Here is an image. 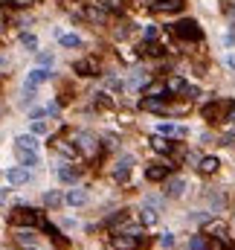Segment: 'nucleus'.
Wrapping results in <instances>:
<instances>
[{"mask_svg":"<svg viewBox=\"0 0 235 250\" xmlns=\"http://www.w3.org/2000/svg\"><path fill=\"white\" fill-rule=\"evenodd\" d=\"M235 111V102L233 99H221V102H212V105H206L203 108V117L209 120V123H221V120H230Z\"/></svg>","mask_w":235,"mask_h":250,"instance_id":"1","label":"nucleus"},{"mask_svg":"<svg viewBox=\"0 0 235 250\" xmlns=\"http://www.w3.org/2000/svg\"><path fill=\"white\" fill-rule=\"evenodd\" d=\"M111 245H114V250H137L142 248V236H139V230H128V233L122 230L111 239Z\"/></svg>","mask_w":235,"mask_h":250,"instance_id":"2","label":"nucleus"},{"mask_svg":"<svg viewBox=\"0 0 235 250\" xmlns=\"http://www.w3.org/2000/svg\"><path fill=\"white\" fill-rule=\"evenodd\" d=\"M9 224L12 227H35V224H41V215L35 209H29V207H20V209H15L9 215Z\"/></svg>","mask_w":235,"mask_h":250,"instance_id":"3","label":"nucleus"},{"mask_svg":"<svg viewBox=\"0 0 235 250\" xmlns=\"http://www.w3.org/2000/svg\"><path fill=\"white\" fill-rule=\"evenodd\" d=\"M172 32H175L177 38H183V41H200L203 38V32H200V26L195 23V21H177L175 26H172Z\"/></svg>","mask_w":235,"mask_h":250,"instance_id":"4","label":"nucleus"},{"mask_svg":"<svg viewBox=\"0 0 235 250\" xmlns=\"http://www.w3.org/2000/svg\"><path fill=\"white\" fill-rule=\"evenodd\" d=\"M76 146H78V151H84L87 157H93V154L99 151V146H96V137H93V134H87V131L76 134Z\"/></svg>","mask_w":235,"mask_h":250,"instance_id":"5","label":"nucleus"},{"mask_svg":"<svg viewBox=\"0 0 235 250\" xmlns=\"http://www.w3.org/2000/svg\"><path fill=\"white\" fill-rule=\"evenodd\" d=\"M53 79V70H47V67H35L29 76H26V87H38V84H44V82H50Z\"/></svg>","mask_w":235,"mask_h":250,"instance_id":"6","label":"nucleus"},{"mask_svg":"<svg viewBox=\"0 0 235 250\" xmlns=\"http://www.w3.org/2000/svg\"><path fill=\"white\" fill-rule=\"evenodd\" d=\"M203 233L212 236V239H218V242H224V245L230 248V242H227V227H224L221 221H206V224H203Z\"/></svg>","mask_w":235,"mask_h":250,"instance_id":"7","label":"nucleus"},{"mask_svg":"<svg viewBox=\"0 0 235 250\" xmlns=\"http://www.w3.org/2000/svg\"><path fill=\"white\" fill-rule=\"evenodd\" d=\"M131 166H134V157H131V154H125V157H119V160H117V166H114V178H117L119 184H122V181H128Z\"/></svg>","mask_w":235,"mask_h":250,"instance_id":"8","label":"nucleus"},{"mask_svg":"<svg viewBox=\"0 0 235 250\" xmlns=\"http://www.w3.org/2000/svg\"><path fill=\"white\" fill-rule=\"evenodd\" d=\"M15 242H18L23 250H38V236H35L32 230H18Z\"/></svg>","mask_w":235,"mask_h":250,"instance_id":"9","label":"nucleus"},{"mask_svg":"<svg viewBox=\"0 0 235 250\" xmlns=\"http://www.w3.org/2000/svg\"><path fill=\"white\" fill-rule=\"evenodd\" d=\"M169 172H172V166H166V163H151V166H145V178H148V181H166Z\"/></svg>","mask_w":235,"mask_h":250,"instance_id":"10","label":"nucleus"},{"mask_svg":"<svg viewBox=\"0 0 235 250\" xmlns=\"http://www.w3.org/2000/svg\"><path fill=\"white\" fill-rule=\"evenodd\" d=\"M76 73L78 76H99V62L96 59H81V62H76Z\"/></svg>","mask_w":235,"mask_h":250,"instance_id":"11","label":"nucleus"},{"mask_svg":"<svg viewBox=\"0 0 235 250\" xmlns=\"http://www.w3.org/2000/svg\"><path fill=\"white\" fill-rule=\"evenodd\" d=\"M84 18H87V21H93V23H105V21H108L105 9H102L99 3H87V9H84Z\"/></svg>","mask_w":235,"mask_h":250,"instance_id":"12","label":"nucleus"},{"mask_svg":"<svg viewBox=\"0 0 235 250\" xmlns=\"http://www.w3.org/2000/svg\"><path fill=\"white\" fill-rule=\"evenodd\" d=\"M15 146H18V151H38V140H35V134H20V137L15 140Z\"/></svg>","mask_w":235,"mask_h":250,"instance_id":"13","label":"nucleus"},{"mask_svg":"<svg viewBox=\"0 0 235 250\" xmlns=\"http://www.w3.org/2000/svg\"><path fill=\"white\" fill-rule=\"evenodd\" d=\"M183 192H186V181H183V178H172V181L166 184V195H169V198H180Z\"/></svg>","mask_w":235,"mask_h":250,"instance_id":"14","label":"nucleus"},{"mask_svg":"<svg viewBox=\"0 0 235 250\" xmlns=\"http://www.w3.org/2000/svg\"><path fill=\"white\" fill-rule=\"evenodd\" d=\"M154 9L157 12H180L183 0H154Z\"/></svg>","mask_w":235,"mask_h":250,"instance_id":"15","label":"nucleus"},{"mask_svg":"<svg viewBox=\"0 0 235 250\" xmlns=\"http://www.w3.org/2000/svg\"><path fill=\"white\" fill-rule=\"evenodd\" d=\"M67 204H70V207L87 204V192H84V189H70V192H67Z\"/></svg>","mask_w":235,"mask_h":250,"instance_id":"16","label":"nucleus"},{"mask_svg":"<svg viewBox=\"0 0 235 250\" xmlns=\"http://www.w3.org/2000/svg\"><path fill=\"white\" fill-rule=\"evenodd\" d=\"M197 169H200V172H203V175H215V172H218V169H221V163H218V157H203V160H200V166H197Z\"/></svg>","mask_w":235,"mask_h":250,"instance_id":"17","label":"nucleus"},{"mask_svg":"<svg viewBox=\"0 0 235 250\" xmlns=\"http://www.w3.org/2000/svg\"><path fill=\"white\" fill-rule=\"evenodd\" d=\"M6 181L18 187V184H26V181H29V175H26V169H9V172H6Z\"/></svg>","mask_w":235,"mask_h":250,"instance_id":"18","label":"nucleus"},{"mask_svg":"<svg viewBox=\"0 0 235 250\" xmlns=\"http://www.w3.org/2000/svg\"><path fill=\"white\" fill-rule=\"evenodd\" d=\"M166 90H169V93H186V90H189V84H186V79L175 76V79H169V82H166Z\"/></svg>","mask_w":235,"mask_h":250,"instance_id":"19","label":"nucleus"},{"mask_svg":"<svg viewBox=\"0 0 235 250\" xmlns=\"http://www.w3.org/2000/svg\"><path fill=\"white\" fill-rule=\"evenodd\" d=\"M125 87H148V76L145 73H131V79L125 82Z\"/></svg>","mask_w":235,"mask_h":250,"instance_id":"20","label":"nucleus"},{"mask_svg":"<svg viewBox=\"0 0 235 250\" xmlns=\"http://www.w3.org/2000/svg\"><path fill=\"white\" fill-rule=\"evenodd\" d=\"M59 41H61V47H81V38L73 35V32H61Z\"/></svg>","mask_w":235,"mask_h":250,"instance_id":"21","label":"nucleus"},{"mask_svg":"<svg viewBox=\"0 0 235 250\" xmlns=\"http://www.w3.org/2000/svg\"><path fill=\"white\" fill-rule=\"evenodd\" d=\"M151 146H154V151H160V154H169V151H172V143H169L166 137H154Z\"/></svg>","mask_w":235,"mask_h":250,"instance_id":"22","label":"nucleus"},{"mask_svg":"<svg viewBox=\"0 0 235 250\" xmlns=\"http://www.w3.org/2000/svg\"><path fill=\"white\" fill-rule=\"evenodd\" d=\"M20 154V163H23V169H32V166H38V154L35 151H18Z\"/></svg>","mask_w":235,"mask_h":250,"instance_id":"23","label":"nucleus"},{"mask_svg":"<svg viewBox=\"0 0 235 250\" xmlns=\"http://www.w3.org/2000/svg\"><path fill=\"white\" fill-rule=\"evenodd\" d=\"M142 224H157V209L151 207V204H145V209H142Z\"/></svg>","mask_w":235,"mask_h":250,"instance_id":"24","label":"nucleus"},{"mask_svg":"<svg viewBox=\"0 0 235 250\" xmlns=\"http://www.w3.org/2000/svg\"><path fill=\"white\" fill-rule=\"evenodd\" d=\"M59 178L64 184H73L76 181V169H70V166H59Z\"/></svg>","mask_w":235,"mask_h":250,"instance_id":"25","label":"nucleus"},{"mask_svg":"<svg viewBox=\"0 0 235 250\" xmlns=\"http://www.w3.org/2000/svg\"><path fill=\"white\" fill-rule=\"evenodd\" d=\"M189 248H192V250H206V248H209V242H206V233H203V236H192Z\"/></svg>","mask_w":235,"mask_h":250,"instance_id":"26","label":"nucleus"},{"mask_svg":"<svg viewBox=\"0 0 235 250\" xmlns=\"http://www.w3.org/2000/svg\"><path fill=\"white\" fill-rule=\"evenodd\" d=\"M20 44H23L26 50H32V53L38 50V38H35V35H29V32H23V35H20Z\"/></svg>","mask_w":235,"mask_h":250,"instance_id":"27","label":"nucleus"},{"mask_svg":"<svg viewBox=\"0 0 235 250\" xmlns=\"http://www.w3.org/2000/svg\"><path fill=\"white\" fill-rule=\"evenodd\" d=\"M53 146H56V148H59L61 154H67V157H76V148H70V146H67V143H64V140H56V143H53Z\"/></svg>","mask_w":235,"mask_h":250,"instance_id":"28","label":"nucleus"},{"mask_svg":"<svg viewBox=\"0 0 235 250\" xmlns=\"http://www.w3.org/2000/svg\"><path fill=\"white\" fill-rule=\"evenodd\" d=\"M166 93V84H148L145 87V96H163Z\"/></svg>","mask_w":235,"mask_h":250,"instance_id":"29","label":"nucleus"},{"mask_svg":"<svg viewBox=\"0 0 235 250\" xmlns=\"http://www.w3.org/2000/svg\"><path fill=\"white\" fill-rule=\"evenodd\" d=\"M44 204H47V207H59L61 195H59V192H47V195H44Z\"/></svg>","mask_w":235,"mask_h":250,"instance_id":"30","label":"nucleus"},{"mask_svg":"<svg viewBox=\"0 0 235 250\" xmlns=\"http://www.w3.org/2000/svg\"><path fill=\"white\" fill-rule=\"evenodd\" d=\"M157 35H160V26H154V23H148V26H145V41H154Z\"/></svg>","mask_w":235,"mask_h":250,"instance_id":"31","label":"nucleus"},{"mask_svg":"<svg viewBox=\"0 0 235 250\" xmlns=\"http://www.w3.org/2000/svg\"><path fill=\"white\" fill-rule=\"evenodd\" d=\"M160 245H163L166 250H169V248H175V236H172V233H163V239H160Z\"/></svg>","mask_w":235,"mask_h":250,"instance_id":"32","label":"nucleus"},{"mask_svg":"<svg viewBox=\"0 0 235 250\" xmlns=\"http://www.w3.org/2000/svg\"><path fill=\"white\" fill-rule=\"evenodd\" d=\"M32 134H47V123H41V120H38V123L32 125Z\"/></svg>","mask_w":235,"mask_h":250,"instance_id":"33","label":"nucleus"},{"mask_svg":"<svg viewBox=\"0 0 235 250\" xmlns=\"http://www.w3.org/2000/svg\"><path fill=\"white\" fill-rule=\"evenodd\" d=\"M9 3H12V6H18V9H26V6H32L35 0H9Z\"/></svg>","mask_w":235,"mask_h":250,"instance_id":"34","label":"nucleus"},{"mask_svg":"<svg viewBox=\"0 0 235 250\" xmlns=\"http://www.w3.org/2000/svg\"><path fill=\"white\" fill-rule=\"evenodd\" d=\"M44 114H47V111H44V108H35V111H29V120H41V117H44Z\"/></svg>","mask_w":235,"mask_h":250,"instance_id":"35","label":"nucleus"},{"mask_svg":"<svg viewBox=\"0 0 235 250\" xmlns=\"http://www.w3.org/2000/svg\"><path fill=\"white\" fill-rule=\"evenodd\" d=\"M145 53H151V56H160V53H163V50H160V47H157V44H148V47H145Z\"/></svg>","mask_w":235,"mask_h":250,"instance_id":"36","label":"nucleus"},{"mask_svg":"<svg viewBox=\"0 0 235 250\" xmlns=\"http://www.w3.org/2000/svg\"><path fill=\"white\" fill-rule=\"evenodd\" d=\"M227 67L235 73V53H230V56H227Z\"/></svg>","mask_w":235,"mask_h":250,"instance_id":"37","label":"nucleus"},{"mask_svg":"<svg viewBox=\"0 0 235 250\" xmlns=\"http://www.w3.org/2000/svg\"><path fill=\"white\" fill-rule=\"evenodd\" d=\"M3 201H6V189H0V204H3Z\"/></svg>","mask_w":235,"mask_h":250,"instance_id":"38","label":"nucleus"}]
</instances>
